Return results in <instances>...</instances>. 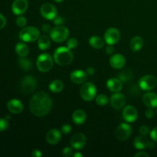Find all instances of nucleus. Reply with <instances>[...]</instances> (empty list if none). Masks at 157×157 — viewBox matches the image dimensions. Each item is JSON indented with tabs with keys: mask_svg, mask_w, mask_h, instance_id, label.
<instances>
[{
	"mask_svg": "<svg viewBox=\"0 0 157 157\" xmlns=\"http://www.w3.org/2000/svg\"><path fill=\"white\" fill-rule=\"evenodd\" d=\"M15 52L19 57H26L29 55V48L25 43L18 42L15 45Z\"/></svg>",
	"mask_w": 157,
	"mask_h": 157,
	"instance_id": "25",
	"label": "nucleus"
},
{
	"mask_svg": "<svg viewBox=\"0 0 157 157\" xmlns=\"http://www.w3.org/2000/svg\"><path fill=\"white\" fill-rule=\"evenodd\" d=\"M89 44L94 48L100 49L104 46V41L101 38L98 36H92L89 39Z\"/></svg>",
	"mask_w": 157,
	"mask_h": 157,
	"instance_id": "26",
	"label": "nucleus"
},
{
	"mask_svg": "<svg viewBox=\"0 0 157 157\" xmlns=\"http://www.w3.org/2000/svg\"><path fill=\"white\" fill-rule=\"evenodd\" d=\"M78 40L75 38H70V39L67 40V46L69 49L76 48L77 46H78Z\"/></svg>",
	"mask_w": 157,
	"mask_h": 157,
	"instance_id": "32",
	"label": "nucleus"
},
{
	"mask_svg": "<svg viewBox=\"0 0 157 157\" xmlns=\"http://www.w3.org/2000/svg\"><path fill=\"white\" fill-rule=\"evenodd\" d=\"M41 30H42L44 33L50 32V31L52 30V29H51L50 25L47 24V23H45V24H43L42 25H41Z\"/></svg>",
	"mask_w": 157,
	"mask_h": 157,
	"instance_id": "42",
	"label": "nucleus"
},
{
	"mask_svg": "<svg viewBox=\"0 0 157 157\" xmlns=\"http://www.w3.org/2000/svg\"><path fill=\"white\" fill-rule=\"evenodd\" d=\"M39 37V30L33 26L25 28L19 32V38L25 42H33L38 40Z\"/></svg>",
	"mask_w": 157,
	"mask_h": 157,
	"instance_id": "3",
	"label": "nucleus"
},
{
	"mask_svg": "<svg viewBox=\"0 0 157 157\" xmlns=\"http://www.w3.org/2000/svg\"><path fill=\"white\" fill-rule=\"evenodd\" d=\"M73 156L75 157H82L83 155L81 154V153H75Z\"/></svg>",
	"mask_w": 157,
	"mask_h": 157,
	"instance_id": "47",
	"label": "nucleus"
},
{
	"mask_svg": "<svg viewBox=\"0 0 157 157\" xmlns=\"http://www.w3.org/2000/svg\"><path fill=\"white\" fill-rule=\"evenodd\" d=\"M156 114H157V109H156Z\"/></svg>",
	"mask_w": 157,
	"mask_h": 157,
	"instance_id": "49",
	"label": "nucleus"
},
{
	"mask_svg": "<svg viewBox=\"0 0 157 157\" xmlns=\"http://www.w3.org/2000/svg\"><path fill=\"white\" fill-rule=\"evenodd\" d=\"M52 107V100L47 93L40 91L34 95L29 102V110L36 117L46 116Z\"/></svg>",
	"mask_w": 157,
	"mask_h": 157,
	"instance_id": "1",
	"label": "nucleus"
},
{
	"mask_svg": "<svg viewBox=\"0 0 157 157\" xmlns=\"http://www.w3.org/2000/svg\"><path fill=\"white\" fill-rule=\"evenodd\" d=\"M64 88V84L61 81L59 80H55L52 81L51 84H49V90L54 93H58L61 92Z\"/></svg>",
	"mask_w": 157,
	"mask_h": 157,
	"instance_id": "28",
	"label": "nucleus"
},
{
	"mask_svg": "<svg viewBox=\"0 0 157 157\" xmlns=\"http://www.w3.org/2000/svg\"><path fill=\"white\" fill-rule=\"evenodd\" d=\"M40 13L46 19L53 20L57 15V9L52 3H44L40 8Z\"/></svg>",
	"mask_w": 157,
	"mask_h": 157,
	"instance_id": "10",
	"label": "nucleus"
},
{
	"mask_svg": "<svg viewBox=\"0 0 157 157\" xmlns=\"http://www.w3.org/2000/svg\"><path fill=\"white\" fill-rule=\"evenodd\" d=\"M150 141L144 135L136 136V139L133 141V146L137 150H144L145 148H148V145Z\"/></svg>",
	"mask_w": 157,
	"mask_h": 157,
	"instance_id": "22",
	"label": "nucleus"
},
{
	"mask_svg": "<svg viewBox=\"0 0 157 157\" xmlns=\"http://www.w3.org/2000/svg\"><path fill=\"white\" fill-rule=\"evenodd\" d=\"M36 65L41 72H48L53 67V59L48 54H41L37 59Z\"/></svg>",
	"mask_w": 157,
	"mask_h": 157,
	"instance_id": "5",
	"label": "nucleus"
},
{
	"mask_svg": "<svg viewBox=\"0 0 157 157\" xmlns=\"http://www.w3.org/2000/svg\"><path fill=\"white\" fill-rule=\"evenodd\" d=\"M32 156L33 157H41L42 156V153L39 150H34L32 153Z\"/></svg>",
	"mask_w": 157,
	"mask_h": 157,
	"instance_id": "44",
	"label": "nucleus"
},
{
	"mask_svg": "<svg viewBox=\"0 0 157 157\" xmlns=\"http://www.w3.org/2000/svg\"><path fill=\"white\" fill-rule=\"evenodd\" d=\"M9 127V122L7 119L0 118V132L6 130Z\"/></svg>",
	"mask_w": 157,
	"mask_h": 157,
	"instance_id": "33",
	"label": "nucleus"
},
{
	"mask_svg": "<svg viewBox=\"0 0 157 157\" xmlns=\"http://www.w3.org/2000/svg\"><path fill=\"white\" fill-rule=\"evenodd\" d=\"M125 58L120 54H115L110 59V64L115 69H121L125 65Z\"/></svg>",
	"mask_w": 157,
	"mask_h": 157,
	"instance_id": "19",
	"label": "nucleus"
},
{
	"mask_svg": "<svg viewBox=\"0 0 157 157\" xmlns=\"http://www.w3.org/2000/svg\"><path fill=\"white\" fill-rule=\"evenodd\" d=\"M69 31L66 27L62 25H57L50 31V37L52 41L57 43H61L66 41L68 38Z\"/></svg>",
	"mask_w": 157,
	"mask_h": 157,
	"instance_id": "4",
	"label": "nucleus"
},
{
	"mask_svg": "<svg viewBox=\"0 0 157 157\" xmlns=\"http://www.w3.org/2000/svg\"><path fill=\"white\" fill-rule=\"evenodd\" d=\"M130 48L133 52H138L140 50L144 45V40L141 37L135 36L130 41Z\"/></svg>",
	"mask_w": 157,
	"mask_h": 157,
	"instance_id": "24",
	"label": "nucleus"
},
{
	"mask_svg": "<svg viewBox=\"0 0 157 157\" xmlns=\"http://www.w3.org/2000/svg\"><path fill=\"white\" fill-rule=\"evenodd\" d=\"M86 144L85 135L81 133H77L71 137V145L75 150H81Z\"/></svg>",
	"mask_w": 157,
	"mask_h": 157,
	"instance_id": "14",
	"label": "nucleus"
},
{
	"mask_svg": "<svg viewBox=\"0 0 157 157\" xmlns=\"http://www.w3.org/2000/svg\"><path fill=\"white\" fill-rule=\"evenodd\" d=\"M16 25L20 28H22L25 26L26 25V18L23 16H18L16 18Z\"/></svg>",
	"mask_w": 157,
	"mask_h": 157,
	"instance_id": "34",
	"label": "nucleus"
},
{
	"mask_svg": "<svg viewBox=\"0 0 157 157\" xmlns=\"http://www.w3.org/2000/svg\"><path fill=\"white\" fill-rule=\"evenodd\" d=\"M95 101L98 105L105 106L109 103V98L104 94H99L97 96Z\"/></svg>",
	"mask_w": 157,
	"mask_h": 157,
	"instance_id": "31",
	"label": "nucleus"
},
{
	"mask_svg": "<svg viewBox=\"0 0 157 157\" xmlns=\"http://www.w3.org/2000/svg\"><path fill=\"white\" fill-rule=\"evenodd\" d=\"M86 73L88 75H93L95 73V69L93 67H89L86 71Z\"/></svg>",
	"mask_w": 157,
	"mask_h": 157,
	"instance_id": "46",
	"label": "nucleus"
},
{
	"mask_svg": "<svg viewBox=\"0 0 157 157\" xmlns=\"http://www.w3.org/2000/svg\"><path fill=\"white\" fill-rule=\"evenodd\" d=\"M105 52L107 55H112V54L114 52V48H113V44H108V45L106 47Z\"/></svg>",
	"mask_w": 157,
	"mask_h": 157,
	"instance_id": "41",
	"label": "nucleus"
},
{
	"mask_svg": "<svg viewBox=\"0 0 157 157\" xmlns=\"http://www.w3.org/2000/svg\"><path fill=\"white\" fill-rule=\"evenodd\" d=\"M139 132L141 135H144V136H147L148 135L149 133H150V128H149L148 126L146 125H143L140 127L139 129Z\"/></svg>",
	"mask_w": 157,
	"mask_h": 157,
	"instance_id": "36",
	"label": "nucleus"
},
{
	"mask_svg": "<svg viewBox=\"0 0 157 157\" xmlns=\"http://www.w3.org/2000/svg\"><path fill=\"white\" fill-rule=\"evenodd\" d=\"M138 113L136 109L133 106H127L123 110V118L128 123H133L136 121Z\"/></svg>",
	"mask_w": 157,
	"mask_h": 157,
	"instance_id": "13",
	"label": "nucleus"
},
{
	"mask_svg": "<svg viewBox=\"0 0 157 157\" xmlns=\"http://www.w3.org/2000/svg\"><path fill=\"white\" fill-rule=\"evenodd\" d=\"M126 104V98L123 94L115 93L110 98V104L115 110H121L124 107Z\"/></svg>",
	"mask_w": 157,
	"mask_h": 157,
	"instance_id": "12",
	"label": "nucleus"
},
{
	"mask_svg": "<svg viewBox=\"0 0 157 157\" xmlns=\"http://www.w3.org/2000/svg\"><path fill=\"white\" fill-rule=\"evenodd\" d=\"M107 87L110 91L117 93L121 91L123 88L122 81H121L119 78H111L107 81Z\"/></svg>",
	"mask_w": 157,
	"mask_h": 157,
	"instance_id": "21",
	"label": "nucleus"
},
{
	"mask_svg": "<svg viewBox=\"0 0 157 157\" xmlns=\"http://www.w3.org/2000/svg\"><path fill=\"white\" fill-rule=\"evenodd\" d=\"M132 133V129L128 124L122 123L116 129L115 136L118 140H127Z\"/></svg>",
	"mask_w": 157,
	"mask_h": 157,
	"instance_id": "8",
	"label": "nucleus"
},
{
	"mask_svg": "<svg viewBox=\"0 0 157 157\" xmlns=\"http://www.w3.org/2000/svg\"><path fill=\"white\" fill-rule=\"evenodd\" d=\"M64 22H65V19L62 16H58V15H56L55 17V18L53 19V23L55 25H62Z\"/></svg>",
	"mask_w": 157,
	"mask_h": 157,
	"instance_id": "35",
	"label": "nucleus"
},
{
	"mask_svg": "<svg viewBox=\"0 0 157 157\" xmlns=\"http://www.w3.org/2000/svg\"><path fill=\"white\" fill-rule=\"evenodd\" d=\"M18 64L20 68L25 71L30 70L32 67V61L29 58H26L25 57H20V58H18Z\"/></svg>",
	"mask_w": 157,
	"mask_h": 157,
	"instance_id": "29",
	"label": "nucleus"
},
{
	"mask_svg": "<svg viewBox=\"0 0 157 157\" xmlns=\"http://www.w3.org/2000/svg\"><path fill=\"white\" fill-rule=\"evenodd\" d=\"M29 2L27 0H15L12 6V12L17 15H22L27 10Z\"/></svg>",
	"mask_w": 157,
	"mask_h": 157,
	"instance_id": "15",
	"label": "nucleus"
},
{
	"mask_svg": "<svg viewBox=\"0 0 157 157\" xmlns=\"http://www.w3.org/2000/svg\"><path fill=\"white\" fill-rule=\"evenodd\" d=\"M36 81L35 78L31 75L26 76L21 80V90L25 94H31L36 88Z\"/></svg>",
	"mask_w": 157,
	"mask_h": 157,
	"instance_id": "9",
	"label": "nucleus"
},
{
	"mask_svg": "<svg viewBox=\"0 0 157 157\" xmlns=\"http://www.w3.org/2000/svg\"><path fill=\"white\" fill-rule=\"evenodd\" d=\"M55 2H63L64 0H54Z\"/></svg>",
	"mask_w": 157,
	"mask_h": 157,
	"instance_id": "48",
	"label": "nucleus"
},
{
	"mask_svg": "<svg viewBox=\"0 0 157 157\" xmlns=\"http://www.w3.org/2000/svg\"><path fill=\"white\" fill-rule=\"evenodd\" d=\"M61 134L58 129H52L48 132L46 135V141L51 145H55L61 140Z\"/></svg>",
	"mask_w": 157,
	"mask_h": 157,
	"instance_id": "16",
	"label": "nucleus"
},
{
	"mask_svg": "<svg viewBox=\"0 0 157 157\" xmlns=\"http://www.w3.org/2000/svg\"><path fill=\"white\" fill-rule=\"evenodd\" d=\"M54 60L61 66L69 65L72 62L74 55L71 49L66 47H59L54 52Z\"/></svg>",
	"mask_w": 157,
	"mask_h": 157,
	"instance_id": "2",
	"label": "nucleus"
},
{
	"mask_svg": "<svg viewBox=\"0 0 157 157\" xmlns=\"http://www.w3.org/2000/svg\"><path fill=\"white\" fill-rule=\"evenodd\" d=\"M143 101L147 107L156 108L157 107V94L154 92H147L143 97Z\"/></svg>",
	"mask_w": 157,
	"mask_h": 157,
	"instance_id": "18",
	"label": "nucleus"
},
{
	"mask_svg": "<svg viewBox=\"0 0 157 157\" xmlns=\"http://www.w3.org/2000/svg\"><path fill=\"white\" fill-rule=\"evenodd\" d=\"M145 116L147 117L148 119H151V118H153V116H154V112H153V108H150V107H149V108L146 110Z\"/></svg>",
	"mask_w": 157,
	"mask_h": 157,
	"instance_id": "40",
	"label": "nucleus"
},
{
	"mask_svg": "<svg viewBox=\"0 0 157 157\" xmlns=\"http://www.w3.org/2000/svg\"><path fill=\"white\" fill-rule=\"evenodd\" d=\"M86 113L84 110H77L72 114V120L74 123L77 125H81L83 124L86 121Z\"/></svg>",
	"mask_w": 157,
	"mask_h": 157,
	"instance_id": "23",
	"label": "nucleus"
},
{
	"mask_svg": "<svg viewBox=\"0 0 157 157\" xmlns=\"http://www.w3.org/2000/svg\"><path fill=\"white\" fill-rule=\"evenodd\" d=\"M6 19L1 13H0V29H3L6 26Z\"/></svg>",
	"mask_w": 157,
	"mask_h": 157,
	"instance_id": "43",
	"label": "nucleus"
},
{
	"mask_svg": "<svg viewBox=\"0 0 157 157\" xmlns=\"http://www.w3.org/2000/svg\"><path fill=\"white\" fill-rule=\"evenodd\" d=\"M150 138H151L153 141H155V142H157V127H154V128L150 131Z\"/></svg>",
	"mask_w": 157,
	"mask_h": 157,
	"instance_id": "39",
	"label": "nucleus"
},
{
	"mask_svg": "<svg viewBox=\"0 0 157 157\" xmlns=\"http://www.w3.org/2000/svg\"><path fill=\"white\" fill-rule=\"evenodd\" d=\"M121 38L120 32L115 28H110L104 34V41L107 44H114L118 42Z\"/></svg>",
	"mask_w": 157,
	"mask_h": 157,
	"instance_id": "11",
	"label": "nucleus"
},
{
	"mask_svg": "<svg viewBox=\"0 0 157 157\" xmlns=\"http://www.w3.org/2000/svg\"><path fill=\"white\" fill-rule=\"evenodd\" d=\"M97 94L96 87L90 82L85 83L82 85L80 90V95L84 101H91L95 98Z\"/></svg>",
	"mask_w": 157,
	"mask_h": 157,
	"instance_id": "6",
	"label": "nucleus"
},
{
	"mask_svg": "<svg viewBox=\"0 0 157 157\" xmlns=\"http://www.w3.org/2000/svg\"><path fill=\"white\" fill-rule=\"evenodd\" d=\"M51 45L50 38L47 35H42L39 37V39L38 41V46L40 50H47Z\"/></svg>",
	"mask_w": 157,
	"mask_h": 157,
	"instance_id": "27",
	"label": "nucleus"
},
{
	"mask_svg": "<svg viewBox=\"0 0 157 157\" xmlns=\"http://www.w3.org/2000/svg\"><path fill=\"white\" fill-rule=\"evenodd\" d=\"M71 131V127L69 124H64L61 127V132L64 134H68V133H70Z\"/></svg>",
	"mask_w": 157,
	"mask_h": 157,
	"instance_id": "38",
	"label": "nucleus"
},
{
	"mask_svg": "<svg viewBox=\"0 0 157 157\" xmlns=\"http://www.w3.org/2000/svg\"><path fill=\"white\" fill-rule=\"evenodd\" d=\"M7 108L11 113L18 114L20 113L23 110V104L19 100L12 99L8 102Z\"/></svg>",
	"mask_w": 157,
	"mask_h": 157,
	"instance_id": "20",
	"label": "nucleus"
},
{
	"mask_svg": "<svg viewBox=\"0 0 157 157\" xmlns=\"http://www.w3.org/2000/svg\"><path fill=\"white\" fill-rule=\"evenodd\" d=\"M138 84L143 90H151L156 87L157 80L153 75H145L138 81Z\"/></svg>",
	"mask_w": 157,
	"mask_h": 157,
	"instance_id": "7",
	"label": "nucleus"
},
{
	"mask_svg": "<svg viewBox=\"0 0 157 157\" xmlns=\"http://www.w3.org/2000/svg\"><path fill=\"white\" fill-rule=\"evenodd\" d=\"M70 78L75 84H83L87 80V73L82 70H75L71 73Z\"/></svg>",
	"mask_w": 157,
	"mask_h": 157,
	"instance_id": "17",
	"label": "nucleus"
},
{
	"mask_svg": "<svg viewBox=\"0 0 157 157\" xmlns=\"http://www.w3.org/2000/svg\"><path fill=\"white\" fill-rule=\"evenodd\" d=\"M62 154L63 156L65 157H69L73 154V150L71 147H65L64 148V150H62Z\"/></svg>",
	"mask_w": 157,
	"mask_h": 157,
	"instance_id": "37",
	"label": "nucleus"
},
{
	"mask_svg": "<svg viewBox=\"0 0 157 157\" xmlns=\"http://www.w3.org/2000/svg\"><path fill=\"white\" fill-rule=\"evenodd\" d=\"M135 157H148L149 156V154L148 153H147L146 152H138L137 153H136V154L134 155Z\"/></svg>",
	"mask_w": 157,
	"mask_h": 157,
	"instance_id": "45",
	"label": "nucleus"
},
{
	"mask_svg": "<svg viewBox=\"0 0 157 157\" xmlns=\"http://www.w3.org/2000/svg\"><path fill=\"white\" fill-rule=\"evenodd\" d=\"M133 77V71L130 69H125L118 74V78L124 82L130 81Z\"/></svg>",
	"mask_w": 157,
	"mask_h": 157,
	"instance_id": "30",
	"label": "nucleus"
}]
</instances>
